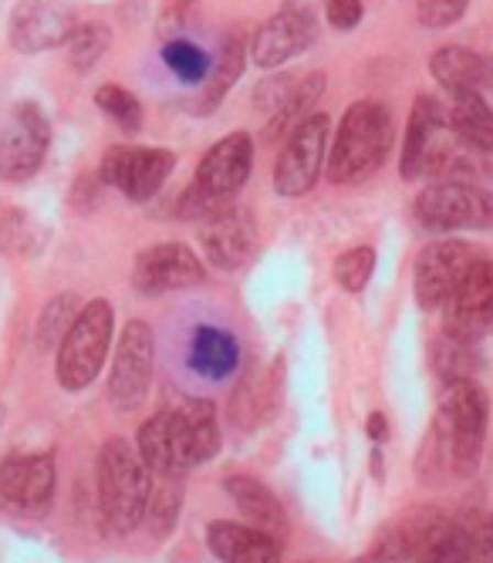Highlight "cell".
<instances>
[{
    "instance_id": "1",
    "label": "cell",
    "mask_w": 493,
    "mask_h": 563,
    "mask_svg": "<svg viewBox=\"0 0 493 563\" xmlns=\"http://www.w3.org/2000/svg\"><path fill=\"white\" fill-rule=\"evenodd\" d=\"M490 432V398L476 382H453L442 391L436 422L426 435L423 473L470 479L480 470Z\"/></svg>"
},
{
    "instance_id": "2",
    "label": "cell",
    "mask_w": 493,
    "mask_h": 563,
    "mask_svg": "<svg viewBox=\"0 0 493 563\" xmlns=\"http://www.w3.org/2000/svg\"><path fill=\"white\" fill-rule=\"evenodd\" d=\"M254 169V142L246 132H230L207 148L196 166L193 186L179 196L176 217L183 220H210L233 207L237 192L246 186Z\"/></svg>"
},
{
    "instance_id": "3",
    "label": "cell",
    "mask_w": 493,
    "mask_h": 563,
    "mask_svg": "<svg viewBox=\"0 0 493 563\" xmlns=\"http://www.w3.org/2000/svg\"><path fill=\"white\" fill-rule=\"evenodd\" d=\"M392 135H396L392 132V115L382 101L362 98L349 106L328 148V179L344 186L375 176L388 159Z\"/></svg>"
},
{
    "instance_id": "4",
    "label": "cell",
    "mask_w": 493,
    "mask_h": 563,
    "mask_svg": "<svg viewBox=\"0 0 493 563\" xmlns=\"http://www.w3.org/2000/svg\"><path fill=\"white\" fill-rule=\"evenodd\" d=\"M150 470H145L139 449L125 439H109L98 452V506L116 533H129L142 523L150 509Z\"/></svg>"
},
{
    "instance_id": "5",
    "label": "cell",
    "mask_w": 493,
    "mask_h": 563,
    "mask_svg": "<svg viewBox=\"0 0 493 563\" xmlns=\"http://www.w3.org/2000/svg\"><path fill=\"white\" fill-rule=\"evenodd\" d=\"M116 331V311L109 300H91L81 307L72 331L58 344V382L68 391L88 388L98 375H102L106 354L112 347Z\"/></svg>"
},
{
    "instance_id": "6",
    "label": "cell",
    "mask_w": 493,
    "mask_h": 563,
    "mask_svg": "<svg viewBox=\"0 0 493 563\" xmlns=\"http://www.w3.org/2000/svg\"><path fill=\"white\" fill-rule=\"evenodd\" d=\"M413 213L432 233L493 230V192L470 179H436L416 196Z\"/></svg>"
},
{
    "instance_id": "7",
    "label": "cell",
    "mask_w": 493,
    "mask_h": 563,
    "mask_svg": "<svg viewBox=\"0 0 493 563\" xmlns=\"http://www.w3.org/2000/svg\"><path fill=\"white\" fill-rule=\"evenodd\" d=\"M173 169H176V156L169 148L112 145L102 156V166H98V179L119 189L132 202H150L166 186Z\"/></svg>"
},
{
    "instance_id": "8",
    "label": "cell",
    "mask_w": 493,
    "mask_h": 563,
    "mask_svg": "<svg viewBox=\"0 0 493 563\" xmlns=\"http://www.w3.org/2000/svg\"><path fill=\"white\" fill-rule=\"evenodd\" d=\"M328 135H331L328 115L315 112L284 139L281 156L274 163V189L281 196H305L315 189L331 148Z\"/></svg>"
},
{
    "instance_id": "9",
    "label": "cell",
    "mask_w": 493,
    "mask_h": 563,
    "mask_svg": "<svg viewBox=\"0 0 493 563\" xmlns=\"http://www.w3.org/2000/svg\"><path fill=\"white\" fill-rule=\"evenodd\" d=\"M476 257L480 253L463 240L429 243L416 257V271H413V294L423 311H442L457 294V287L463 284V277L470 274V267L476 264Z\"/></svg>"
},
{
    "instance_id": "10",
    "label": "cell",
    "mask_w": 493,
    "mask_h": 563,
    "mask_svg": "<svg viewBox=\"0 0 493 563\" xmlns=\"http://www.w3.org/2000/svg\"><path fill=\"white\" fill-rule=\"evenodd\" d=\"M47 145H52V125H47L44 112L34 101L14 106L4 125H0V179H31L44 163Z\"/></svg>"
},
{
    "instance_id": "11",
    "label": "cell",
    "mask_w": 493,
    "mask_h": 563,
    "mask_svg": "<svg viewBox=\"0 0 493 563\" xmlns=\"http://www.w3.org/2000/svg\"><path fill=\"white\" fill-rule=\"evenodd\" d=\"M493 556V514L463 509L457 517H442L429 533L416 563H483Z\"/></svg>"
},
{
    "instance_id": "12",
    "label": "cell",
    "mask_w": 493,
    "mask_h": 563,
    "mask_svg": "<svg viewBox=\"0 0 493 563\" xmlns=\"http://www.w3.org/2000/svg\"><path fill=\"white\" fill-rule=\"evenodd\" d=\"M153 365H156V338L153 328L145 321H129L119 347H116V362L109 375V398L116 408H135L153 382Z\"/></svg>"
},
{
    "instance_id": "13",
    "label": "cell",
    "mask_w": 493,
    "mask_h": 563,
    "mask_svg": "<svg viewBox=\"0 0 493 563\" xmlns=\"http://www.w3.org/2000/svg\"><path fill=\"white\" fill-rule=\"evenodd\" d=\"M75 27L78 14L68 0H18L8 37L21 55H41V51L65 47Z\"/></svg>"
},
{
    "instance_id": "14",
    "label": "cell",
    "mask_w": 493,
    "mask_h": 563,
    "mask_svg": "<svg viewBox=\"0 0 493 563\" xmlns=\"http://www.w3.org/2000/svg\"><path fill=\"white\" fill-rule=\"evenodd\" d=\"M318 37V21L308 8L294 4V8H284L277 11L271 21H264L251 41V58L258 68L264 71H277L281 65L294 62L298 55L315 44Z\"/></svg>"
},
{
    "instance_id": "15",
    "label": "cell",
    "mask_w": 493,
    "mask_h": 563,
    "mask_svg": "<svg viewBox=\"0 0 493 563\" xmlns=\"http://www.w3.org/2000/svg\"><path fill=\"white\" fill-rule=\"evenodd\" d=\"M447 311V324L442 331H450L463 341L480 344L483 338L493 334V261L476 257L450 303L442 307Z\"/></svg>"
},
{
    "instance_id": "16",
    "label": "cell",
    "mask_w": 493,
    "mask_h": 563,
    "mask_svg": "<svg viewBox=\"0 0 493 563\" xmlns=\"http://www.w3.org/2000/svg\"><path fill=\"white\" fill-rule=\"evenodd\" d=\"M207 271L200 257L186 243H160L142 250L132 267V284L139 294H169V290H186L204 284Z\"/></svg>"
},
{
    "instance_id": "17",
    "label": "cell",
    "mask_w": 493,
    "mask_h": 563,
    "mask_svg": "<svg viewBox=\"0 0 493 563\" xmlns=\"http://www.w3.org/2000/svg\"><path fill=\"white\" fill-rule=\"evenodd\" d=\"M55 499V459L34 455H11L0 463V503L18 514H44Z\"/></svg>"
},
{
    "instance_id": "18",
    "label": "cell",
    "mask_w": 493,
    "mask_h": 563,
    "mask_svg": "<svg viewBox=\"0 0 493 563\" xmlns=\"http://www.w3.org/2000/svg\"><path fill=\"white\" fill-rule=\"evenodd\" d=\"M166 422H169V442L179 473L210 463L220 452V426L210 401L189 398L179 408H173V412H166Z\"/></svg>"
},
{
    "instance_id": "19",
    "label": "cell",
    "mask_w": 493,
    "mask_h": 563,
    "mask_svg": "<svg viewBox=\"0 0 493 563\" xmlns=\"http://www.w3.org/2000/svg\"><path fill=\"white\" fill-rule=\"evenodd\" d=\"M450 135L453 132H450V122H447V109H442L432 95H419L413 101L406 139H403V156H399L403 179L429 176L436 156L442 152V145L450 142Z\"/></svg>"
},
{
    "instance_id": "20",
    "label": "cell",
    "mask_w": 493,
    "mask_h": 563,
    "mask_svg": "<svg viewBox=\"0 0 493 563\" xmlns=\"http://www.w3.org/2000/svg\"><path fill=\"white\" fill-rule=\"evenodd\" d=\"M200 243H204V253H207V261L213 267L240 271L258 250V227H254L251 213L237 210V202H233L230 210L204 220Z\"/></svg>"
},
{
    "instance_id": "21",
    "label": "cell",
    "mask_w": 493,
    "mask_h": 563,
    "mask_svg": "<svg viewBox=\"0 0 493 563\" xmlns=\"http://www.w3.org/2000/svg\"><path fill=\"white\" fill-rule=\"evenodd\" d=\"M447 122L457 142L470 152L476 176H493V109L480 91H460L447 106Z\"/></svg>"
},
{
    "instance_id": "22",
    "label": "cell",
    "mask_w": 493,
    "mask_h": 563,
    "mask_svg": "<svg viewBox=\"0 0 493 563\" xmlns=\"http://www.w3.org/2000/svg\"><path fill=\"white\" fill-rule=\"evenodd\" d=\"M207 547L220 563H281V540L230 520H217L207 530Z\"/></svg>"
},
{
    "instance_id": "23",
    "label": "cell",
    "mask_w": 493,
    "mask_h": 563,
    "mask_svg": "<svg viewBox=\"0 0 493 563\" xmlns=\"http://www.w3.org/2000/svg\"><path fill=\"white\" fill-rule=\"evenodd\" d=\"M439 520L442 514H436V509H419V514L403 517L372 543L362 563H416Z\"/></svg>"
},
{
    "instance_id": "24",
    "label": "cell",
    "mask_w": 493,
    "mask_h": 563,
    "mask_svg": "<svg viewBox=\"0 0 493 563\" xmlns=\"http://www.w3.org/2000/svg\"><path fill=\"white\" fill-rule=\"evenodd\" d=\"M227 496L233 499V506L240 509V514L251 520V527L284 540L287 537V514H284V506L281 499L254 476H230L227 483Z\"/></svg>"
},
{
    "instance_id": "25",
    "label": "cell",
    "mask_w": 493,
    "mask_h": 563,
    "mask_svg": "<svg viewBox=\"0 0 493 563\" xmlns=\"http://www.w3.org/2000/svg\"><path fill=\"white\" fill-rule=\"evenodd\" d=\"M429 75L436 78V85L450 95H460V91H480L490 78V62L483 55L470 47H460V44H447L432 51L429 58Z\"/></svg>"
},
{
    "instance_id": "26",
    "label": "cell",
    "mask_w": 493,
    "mask_h": 563,
    "mask_svg": "<svg viewBox=\"0 0 493 563\" xmlns=\"http://www.w3.org/2000/svg\"><path fill=\"white\" fill-rule=\"evenodd\" d=\"M240 365V344L223 328H196L189 338V368L204 378H227Z\"/></svg>"
},
{
    "instance_id": "27",
    "label": "cell",
    "mask_w": 493,
    "mask_h": 563,
    "mask_svg": "<svg viewBox=\"0 0 493 563\" xmlns=\"http://www.w3.org/2000/svg\"><path fill=\"white\" fill-rule=\"evenodd\" d=\"M325 85H328V78H325L321 71H315V75H308L305 81L294 85L291 98L284 101V109L274 112V115H271V125L264 129L267 142L287 139V135H291L294 129H298L308 115H315V106H318V98H321Z\"/></svg>"
},
{
    "instance_id": "28",
    "label": "cell",
    "mask_w": 493,
    "mask_h": 563,
    "mask_svg": "<svg viewBox=\"0 0 493 563\" xmlns=\"http://www.w3.org/2000/svg\"><path fill=\"white\" fill-rule=\"evenodd\" d=\"M480 368V354H476V344L473 341H463L450 331H442L436 341H432V372L453 385V382H473Z\"/></svg>"
},
{
    "instance_id": "29",
    "label": "cell",
    "mask_w": 493,
    "mask_h": 563,
    "mask_svg": "<svg viewBox=\"0 0 493 563\" xmlns=\"http://www.w3.org/2000/svg\"><path fill=\"white\" fill-rule=\"evenodd\" d=\"M243 62H246V41H243V34L240 31H230L227 37H223V44H220V55H217V62H213V81H210V88L204 91V101H200V112H210V109H217L220 106V98H223V91L243 75Z\"/></svg>"
},
{
    "instance_id": "30",
    "label": "cell",
    "mask_w": 493,
    "mask_h": 563,
    "mask_svg": "<svg viewBox=\"0 0 493 563\" xmlns=\"http://www.w3.org/2000/svg\"><path fill=\"white\" fill-rule=\"evenodd\" d=\"M44 246V230L21 210H0V253L4 257H34Z\"/></svg>"
},
{
    "instance_id": "31",
    "label": "cell",
    "mask_w": 493,
    "mask_h": 563,
    "mask_svg": "<svg viewBox=\"0 0 493 563\" xmlns=\"http://www.w3.org/2000/svg\"><path fill=\"white\" fill-rule=\"evenodd\" d=\"M109 41H112V31L106 24H98V21H85L75 27V34L68 37L65 51H68V65L81 75H88L98 58L109 51Z\"/></svg>"
},
{
    "instance_id": "32",
    "label": "cell",
    "mask_w": 493,
    "mask_h": 563,
    "mask_svg": "<svg viewBox=\"0 0 493 563\" xmlns=\"http://www.w3.org/2000/svg\"><path fill=\"white\" fill-rule=\"evenodd\" d=\"M163 62H166V68H169L179 81H186V85L204 81V78H210V71H213V62H210L207 51H204L200 44H193V41H183V37H176V41H169V44L163 47Z\"/></svg>"
},
{
    "instance_id": "33",
    "label": "cell",
    "mask_w": 493,
    "mask_h": 563,
    "mask_svg": "<svg viewBox=\"0 0 493 563\" xmlns=\"http://www.w3.org/2000/svg\"><path fill=\"white\" fill-rule=\"evenodd\" d=\"M78 314H81V303H78L75 294H58V297L47 300L44 311H41V321H37V341H41V347L62 344Z\"/></svg>"
},
{
    "instance_id": "34",
    "label": "cell",
    "mask_w": 493,
    "mask_h": 563,
    "mask_svg": "<svg viewBox=\"0 0 493 563\" xmlns=\"http://www.w3.org/2000/svg\"><path fill=\"white\" fill-rule=\"evenodd\" d=\"M95 106L98 112H106L119 129L125 132H139L142 125V106L132 91H125L122 85H102L95 91Z\"/></svg>"
},
{
    "instance_id": "35",
    "label": "cell",
    "mask_w": 493,
    "mask_h": 563,
    "mask_svg": "<svg viewBox=\"0 0 493 563\" xmlns=\"http://www.w3.org/2000/svg\"><path fill=\"white\" fill-rule=\"evenodd\" d=\"M372 274H375V250L372 246L344 250L341 257L335 261V280H338L341 290H349V294L365 290Z\"/></svg>"
},
{
    "instance_id": "36",
    "label": "cell",
    "mask_w": 493,
    "mask_h": 563,
    "mask_svg": "<svg viewBox=\"0 0 493 563\" xmlns=\"http://www.w3.org/2000/svg\"><path fill=\"white\" fill-rule=\"evenodd\" d=\"M470 8V0H416V18L429 31L453 27Z\"/></svg>"
},
{
    "instance_id": "37",
    "label": "cell",
    "mask_w": 493,
    "mask_h": 563,
    "mask_svg": "<svg viewBox=\"0 0 493 563\" xmlns=\"http://www.w3.org/2000/svg\"><path fill=\"white\" fill-rule=\"evenodd\" d=\"M291 91H294V81H291L287 75H274V78H267V81L258 85V91H254V106H258L261 112L274 115V112L284 109V101L291 98Z\"/></svg>"
},
{
    "instance_id": "38",
    "label": "cell",
    "mask_w": 493,
    "mask_h": 563,
    "mask_svg": "<svg viewBox=\"0 0 493 563\" xmlns=\"http://www.w3.org/2000/svg\"><path fill=\"white\" fill-rule=\"evenodd\" d=\"M176 506H179V493H176V486H166V489H160V496H150V509H145V514L153 517V530H156L160 537H166V533H169L173 517H176Z\"/></svg>"
},
{
    "instance_id": "39",
    "label": "cell",
    "mask_w": 493,
    "mask_h": 563,
    "mask_svg": "<svg viewBox=\"0 0 493 563\" xmlns=\"http://www.w3.org/2000/svg\"><path fill=\"white\" fill-rule=\"evenodd\" d=\"M362 14H365V4L362 0H328L325 4V18L335 31H352L362 24Z\"/></svg>"
},
{
    "instance_id": "40",
    "label": "cell",
    "mask_w": 493,
    "mask_h": 563,
    "mask_svg": "<svg viewBox=\"0 0 493 563\" xmlns=\"http://www.w3.org/2000/svg\"><path fill=\"white\" fill-rule=\"evenodd\" d=\"M365 429H369V435H372L375 442H385V439H388V422H385V416H379V412L369 416V426H365Z\"/></svg>"
},
{
    "instance_id": "41",
    "label": "cell",
    "mask_w": 493,
    "mask_h": 563,
    "mask_svg": "<svg viewBox=\"0 0 493 563\" xmlns=\"http://www.w3.org/2000/svg\"><path fill=\"white\" fill-rule=\"evenodd\" d=\"M483 563H493V556H490V560H483Z\"/></svg>"
}]
</instances>
